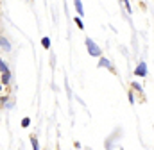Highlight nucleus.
Returning a JSON list of instances; mask_svg holds the SVG:
<instances>
[{
	"label": "nucleus",
	"instance_id": "nucleus-2",
	"mask_svg": "<svg viewBox=\"0 0 154 150\" xmlns=\"http://www.w3.org/2000/svg\"><path fill=\"white\" fill-rule=\"evenodd\" d=\"M147 74H149L147 63H145V61H140V63L136 64V68H134V75H136V77H145Z\"/></svg>",
	"mask_w": 154,
	"mask_h": 150
},
{
	"label": "nucleus",
	"instance_id": "nucleus-10",
	"mask_svg": "<svg viewBox=\"0 0 154 150\" xmlns=\"http://www.w3.org/2000/svg\"><path fill=\"white\" fill-rule=\"evenodd\" d=\"M120 2L124 4V7H125V11H127V13L131 14V13H133V7H131V0H120Z\"/></svg>",
	"mask_w": 154,
	"mask_h": 150
},
{
	"label": "nucleus",
	"instance_id": "nucleus-5",
	"mask_svg": "<svg viewBox=\"0 0 154 150\" xmlns=\"http://www.w3.org/2000/svg\"><path fill=\"white\" fill-rule=\"evenodd\" d=\"M99 68H108V70H113V64H111V61H109L106 56H100V57H99Z\"/></svg>",
	"mask_w": 154,
	"mask_h": 150
},
{
	"label": "nucleus",
	"instance_id": "nucleus-13",
	"mask_svg": "<svg viewBox=\"0 0 154 150\" xmlns=\"http://www.w3.org/2000/svg\"><path fill=\"white\" fill-rule=\"evenodd\" d=\"M127 98H129V104H133V106H134V102H136V100H134V91H133V89L127 93Z\"/></svg>",
	"mask_w": 154,
	"mask_h": 150
},
{
	"label": "nucleus",
	"instance_id": "nucleus-4",
	"mask_svg": "<svg viewBox=\"0 0 154 150\" xmlns=\"http://www.w3.org/2000/svg\"><path fill=\"white\" fill-rule=\"evenodd\" d=\"M0 50H2V52H11V50H13L11 41L5 36H0Z\"/></svg>",
	"mask_w": 154,
	"mask_h": 150
},
{
	"label": "nucleus",
	"instance_id": "nucleus-6",
	"mask_svg": "<svg viewBox=\"0 0 154 150\" xmlns=\"http://www.w3.org/2000/svg\"><path fill=\"white\" fill-rule=\"evenodd\" d=\"M74 7H75V11H77V16H84V7H82L81 0H74Z\"/></svg>",
	"mask_w": 154,
	"mask_h": 150
},
{
	"label": "nucleus",
	"instance_id": "nucleus-9",
	"mask_svg": "<svg viewBox=\"0 0 154 150\" xmlns=\"http://www.w3.org/2000/svg\"><path fill=\"white\" fill-rule=\"evenodd\" d=\"M31 145H32V150H39V143H38V138L32 134L31 136Z\"/></svg>",
	"mask_w": 154,
	"mask_h": 150
},
{
	"label": "nucleus",
	"instance_id": "nucleus-15",
	"mask_svg": "<svg viewBox=\"0 0 154 150\" xmlns=\"http://www.w3.org/2000/svg\"><path fill=\"white\" fill-rule=\"evenodd\" d=\"M5 102H9V97H7V95H5V97H0V106H2V107L5 106Z\"/></svg>",
	"mask_w": 154,
	"mask_h": 150
},
{
	"label": "nucleus",
	"instance_id": "nucleus-11",
	"mask_svg": "<svg viewBox=\"0 0 154 150\" xmlns=\"http://www.w3.org/2000/svg\"><path fill=\"white\" fill-rule=\"evenodd\" d=\"M41 46L43 48H50V38H41Z\"/></svg>",
	"mask_w": 154,
	"mask_h": 150
},
{
	"label": "nucleus",
	"instance_id": "nucleus-1",
	"mask_svg": "<svg viewBox=\"0 0 154 150\" xmlns=\"http://www.w3.org/2000/svg\"><path fill=\"white\" fill-rule=\"evenodd\" d=\"M84 45H86V50H88V54H90L91 57H100V56H102V48H100L91 38H86V39H84Z\"/></svg>",
	"mask_w": 154,
	"mask_h": 150
},
{
	"label": "nucleus",
	"instance_id": "nucleus-3",
	"mask_svg": "<svg viewBox=\"0 0 154 150\" xmlns=\"http://www.w3.org/2000/svg\"><path fill=\"white\" fill-rule=\"evenodd\" d=\"M11 80H13V74H11V70H7V72H4V74L0 75V82H2L4 88H7V86L11 84Z\"/></svg>",
	"mask_w": 154,
	"mask_h": 150
},
{
	"label": "nucleus",
	"instance_id": "nucleus-16",
	"mask_svg": "<svg viewBox=\"0 0 154 150\" xmlns=\"http://www.w3.org/2000/svg\"><path fill=\"white\" fill-rule=\"evenodd\" d=\"M2 89H4V86H2V82H0V91H2Z\"/></svg>",
	"mask_w": 154,
	"mask_h": 150
},
{
	"label": "nucleus",
	"instance_id": "nucleus-8",
	"mask_svg": "<svg viewBox=\"0 0 154 150\" xmlns=\"http://www.w3.org/2000/svg\"><path fill=\"white\" fill-rule=\"evenodd\" d=\"M131 88H133V91H138V93H142V91H143L142 84H140V82H134V80L131 82Z\"/></svg>",
	"mask_w": 154,
	"mask_h": 150
},
{
	"label": "nucleus",
	"instance_id": "nucleus-7",
	"mask_svg": "<svg viewBox=\"0 0 154 150\" xmlns=\"http://www.w3.org/2000/svg\"><path fill=\"white\" fill-rule=\"evenodd\" d=\"M7 70H9V64L5 63L4 57H0V74H4V72H7Z\"/></svg>",
	"mask_w": 154,
	"mask_h": 150
},
{
	"label": "nucleus",
	"instance_id": "nucleus-14",
	"mask_svg": "<svg viewBox=\"0 0 154 150\" xmlns=\"http://www.w3.org/2000/svg\"><path fill=\"white\" fill-rule=\"evenodd\" d=\"M29 125H31V118H27V116H25V118L22 120V127H23V129H27Z\"/></svg>",
	"mask_w": 154,
	"mask_h": 150
},
{
	"label": "nucleus",
	"instance_id": "nucleus-12",
	"mask_svg": "<svg viewBox=\"0 0 154 150\" xmlns=\"http://www.w3.org/2000/svg\"><path fill=\"white\" fill-rule=\"evenodd\" d=\"M74 22H75V25L79 27V29H81V31L84 29V23H82V20H81V16H75V18H74Z\"/></svg>",
	"mask_w": 154,
	"mask_h": 150
}]
</instances>
